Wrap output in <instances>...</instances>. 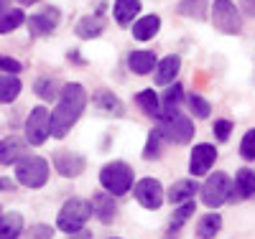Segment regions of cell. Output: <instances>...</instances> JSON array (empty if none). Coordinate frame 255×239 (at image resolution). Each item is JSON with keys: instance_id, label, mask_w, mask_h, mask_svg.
Masks as SVG:
<instances>
[{"instance_id": "7", "label": "cell", "mask_w": 255, "mask_h": 239, "mask_svg": "<svg viewBox=\"0 0 255 239\" xmlns=\"http://www.w3.org/2000/svg\"><path fill=\"white\" fill-rule=\"evenodd\" d=\"M202 191V201L209 206V209H220L222 204H227L232 199V183H230V176L222 170L217 173H209L207 183L199 188Z\"/></svg>"}, {"instance_id": "9", "label": "cell", "mask_w": 255, "mask_h": 239, "mask_svg": "<svg viewBox=\"0 0 255 239\" xmlns=\"http://www.w3.org/2000/svg\"><path fill=\"white\" fill-rule=\"evenodd\" d=\"M133 193H135V201H138L143 209H148V211L161 209V206H163V201H166L163 186H161L156 178H151V176H148V178H140V181L135 183Z\"/></svg>"}, {"instance_id": "29", "label": "cell", "mask_w": 255, "mask_h": 239, "mask_svg": "<svg viewBox=\"0 0 255 239\" xmlns=\"http://www.w3.org/2000/svg\"><path fill=\"white\" fill-rule=\"evenodd\" d=\"M23 23H26V15L20 8H8L0 13V33H10V31L20 28Z\"/></svg>"}, {"instance_id": "34", "label": "cell", "mask_w": 255, "mask_h": 239, "mask_svg": "<svg viewBox=\"0 0 255 239\" xmlns=\"http://www.w3.org/2000/svg\"><path fill=\"white\" fill-rule=\"evenodd\" d=\"M240 156L248 160H255V127L245 133V138L240 143Z\"/></svg>"}, {"instance_id": "19", "label": "cell", "mask_w": 255, "mask_h": 239, "mask_svg": "<svg viewBox=\"0 0 255 239\" xmlns=\"http://www.w3.org/2000/svg\"><path fill=\"white\" fill-rule=\"evenodd\" d=\"M232 196H240V199H253L255 196V173L250 168L238 170L235 186H232Z\"/></svg>"}, {"instance_id": "3", "label": "cell", "mask_w": 255, "mask_h": 239, "mask_svg": "<svg viewBox=\"0 0 255 239\" xmlns=\"http://www.w3.org/2000/svg\"><path fill=\"white\" fill-rule=\"evenodd\" d=\"M156 130L163 135L166 143H174V145H186L194 138V122H191L184 112H171V115L158 117Z\"/></svg>"}, {"instance_id": "32", "label": "cell", "mask_w": 255, "mask_h": 239, "mask_svg": "<svg viewBox=\"0 0 255 239\" xmlns=\"http://www.w3.org/2000/svg\"><path fill=\"white\" fill-rule=\"evenodd\" d=\"M194 209H197V204L194 201H186V204H179V209L174 211V216H171V224H168V232H179L184 224H186V219L191 214H194Z\"/></svg>"}, {"instance_id": "8", "label": "cell", "mask_w": 255, "mask_h": 239, "mask_svg": "<svg viewBox=\"0 0 255 239\" xmlns=\"http://www.w3.org/2000/svg\"><path fill=\"white\" fill-rule=\"evenodd\" d=\"M49 135H51V112L44 104H38L31 110V115L26 120V143L38 148V145L46 143Z\"/></svg>"}, {"instance_id": "31", "label": "cell", "mask_w": 255, "mask_h": 239, "mask_svg": "<svg viewBox=\"0 0 255 239\" xmlns=\"http://www.w3.org/2000/svg\"><path fill=\"white\" fill-rule=\"evenodd\" d=\"M184 102L189 104V110H191V115L194 117H209L212 115V107H209V102L202 97V94H194V92H189V94H184Z\"/></svg>"}, {"instance_id": "44", "label": "cell", "mask_w": 255, "mask_h": 239, "mask_svg": "<svg viewBox=\"0 0 255 239\" xmlns=\"http://www.w3.org/2000/svg\"><path fill=\"white\" fill-rule=\"evenodd\" d=\"M113 239H120V237H113Z\"/></svg>"}, {"instance_id": "27", "label": "cell", "mask_w": 255, "mask_h": 239, "mask_svg": "<svg viewBox=\"0 0 255 239\" xmlns=\"http://www.w3.org/2000/svg\"><path fill=\"white\" fill-rule=\"evenodd\" d=\"M207 5H209V0H181V3L176 5V10H179V15H184V18L204 20V18H207Z\"/></svg>"}, {"instance_id": "22", "label": "cell", "mask_w": 255, "mask_h": 239, "mask_svg": "<svg viewBox=\"0 0 255 239\" xmlns=\"http://www.w3.org/2000/svg\"><path fill=\"white\" fill-rule=\"evenodd\" d=\"M222 229V216L217 211L204 214L202 219L197 222V239H215Z\"/></svg>"}, {"instance_id": "4", "label": "cell", "mask_w": 255, "mask_h": 239, "mask_svg": "<svg viewBox=\"0 0 255 239\" xmlns=\"http://www.w3.org/2000/svg\"><path fill=\"white\" fill-rule=\"evenodd\" d=\"M92 214V206L84 201V199H69L59 209V216H56V229H61L64 234H77L84 229Z\"/></svg>"}, {"instance_id": "5", "label": "cell", "mask_w": 255, "mask_h": 239, "mask_svg": "<svg viewBox=\"0 0 255 239\" xmlns=\"http://www.w3.org/2000/svg\"><path fill=\"white\" fill-rule=\"evenodd\" d=\"M15 178L26 188H41L49 181V163L41 156H26L15 163Z\"/></svg>"}, {"instance_id": "26", "label": "cell", "mask_w": 255, "mask_h": 239, "mask_svg": "<svg viewBox=\"0 0 255 239\" xmlns=\"http://www.w3.org/2000/svg\"><path fill=\"white\" fill-rule=\"evenodd\" d=\"M20 89H23V84L15 74H0V102L3 104H10L20 94Z\"/></svg>"}, {"instance_id": "1", "label": "cell", "mask_w": 255, "mask_h": 239, "mask_svg": "<svg viewBox=\"0 0 255 239\" xmlns=\"http://www.w3.org/2000/svg\"><path fill=\"white\" fill-rule=\"evenodd\" d=\"M84 107H87V92H84V86L77 84V81L64 84L61 92H59V102L51 112V135L54 138H67V133L82 117Z\"/></svg>"}, {"instance_id": "38", "label": "cell", "mask_w": 255, "mask_h": 239, "mask_svg": "<svg viewBox=\"0 0 255 239\" xmlns=\"http://www.w3.org/2000/svg\"><path fill=\"white\" fill-rule=\"evenodd\" d=\"M13 188H15V183L10 178H0V191H13Z\"/></svg>"}, {"instance_id": "23", "label": "cell", "mask_w": 255, "mask_h": 239, "mask_svg": "<svg viewBox=\"0 0 255 239\" xmlns=\"http://www.w3.org/2000/svg\"><path fill=\"white\" fill-rule=\"evenodd\" d=\"M74 31L79 38H97L105 31V18L102 15H84L74 26Z\"/></svg>"}, {"instance_id": "16", "label": "cell", "mask_w": 255, "mask_h": 239, "mask_svg": "<svg viewBox=\"0 0 255 239\" xmlns=\"http://www.w3.org/2000/svg\"><path fill=\"white\" fill-rule=\"evenodd\" d=\"M158 31H161V18L156 13H148L133 23V38L138 41H151Z\"/></svg>"}, {"instance_id": "41", "label": "cell", "mask_w": 255, "mask_h": 239, "mask_svg": "<svg viewBox=\"0 0 255 239\" xmlns=\"http://www.w3.org/2000/svg\"><path fill=\"white\" fill-rule=\"evenodd\" d=\"M245 8H248L250 13H255V0H245Z\"/></svg>"}, {"instance_id": "37", "label": "cell", "mask_w": 255, "mask_h": 239, "mask_svg": "<svg viewBox=\"0 0 255 239\" xmlns=\"http://www.w3.org/2000/svg\"><path fill=\"white\" fill-rule=\"evenodd\" d=\"M51 237H54V229L46 224H36L26 232V239H51Z\"/></svg>"}, {"instance_id": "33", "label": "cell", "mask_w": 255, "mask_h": 239, "mask_svg": "<svg viewBox=\"0 0 255 239\" xmlns=\"http://www.w3.org/2000/svg\"><path fill=\"white\" fill-rule=\"evenodd\" d=\"M33 92L38 94V97H44V99H51V97H56V81L49 77H38L36 79V84H33Z\"/></svg>"}, {"instance_id": "15", "label": "cell", "mask_w": 255, "mask_h": 239, "mask_svg": "<svg viewBox=\"0 0 255 239\" xmlns=\"http://www.w3.org/2000/svg\"><path fill=\"white\" fill-rule=\"evenodd\" d=\"M113 15H115V23L120 28H128L140 15V0H115Z\"/></svg>"}, {"instance_id": "11", "label": "cell", "mask_w": 255, "mask_h": 239, "mask_svg": "<svg viewBox=\"0 0 255 239\" xmlns=\"http://www.w3.org/2000/svg\"><path fill=\"white\" fill-rule=\"evenodd\" d=\"M26 148H28L26 138H18V135L3 138V140H0V165H13L20 158H26L28 156Z\"/></svg>"}, {"instance_id": "12", "label": "cell", "mask_w": 255, "mask_h": 239, "mask_svg": "<svg viewBox=\"0 0 255 239\" xmlns=\"http://www.w3.org/2000/svg\"><path fill=\"white\" fill-rule=\"evenodd\" d=\"M54 165H56V170L61 173L64 178H77V176H82V170L87 168V160H84L79 153H56L54 156Z\"/></svg>"}, {"instance_id": "6", "label": "cell", "mask_w": 255, "mask_h": 239, "mask_svg": "<svg viewBox=\"0 0 255 239\" xmlns=\"http://www.w3.org/2000/svg\"><path fill=\"white\" fill-rule=\"evenodd\" d=\"M209 18H212V23H215V28L222 31V33L235 36V33L243 31V15H240L238 5L232 3V0H215Z\"/></svg>"}, {"instance_id": "18", "label": "cell", "mask_w": 255, "mask_h": 239, "mask_svg": "<svg viewBox=\"0 0 255 239\" xmlns=\"http://www.w3.org/2000/svg\"><path fill=\"white\" fill-rule=\"evenodd\" d=\"M156 54L153 51H133L128 56V69L133 74H148V72H156Z\"/></svg>"}, {"instance_id": "40", "label": "cell", "mask_w": 255, "mask_h": 239, "mask_svg": "<svg viewBox=\"0 0 255 239\" xmlns=\"http://www.w3.org/2000/svg\"><path fill=\"white\" fill-rule=\"evenodd\" d=\"M8 8H10V0H0V13L8 10Z\"/></svg>"}, {"instance_id": "28", "label": "cell", "mask_w": 255, "mask_h": 239, "mask_svg": "<svg viewBox=\"0 0 255 239\" xmlns=\"http://www.w3.org/2000/svg\"><path fill=\"white\" fill-rule=\"evenodd\" d=\"M179 102H184V89L181 84H171V89H168L161 99V117L163 115H171V112H179Z\"/></svg>"}, {"instance_id": "25", "label": "cell", "mask_w": 255, "mask_h": 239, "mask_svg": "<svg viewBox=\"0 0 255 239\" xmlns=\"http://www.w3.org/2000/svg\"><path fill=\"white\" fill-rule=\"evenodd\" d=\"M135 102H138V107L148 115V117H161V97L153 92V89H143V92H138L135 94Z\"/></svg>"}, {"instance_id": "30", "label": "cell", "mask_w": 255, "mask_h": 239, "mask_svg": "<svg viewBox=\"0 0 255 239\" xmlns=\"http://www.w3.org/2000/svg\"><path fill=\"white\" fill-rule=\"evenodd\" d=\"M163 145H166L163 135L153 127L151 133H148V143H145V148H143V158H145V160H158L161 153H163Z\"/></svg>"}, {"instance_id": "24", "label": "cell", "mask_w": 255, "mask_h": 239, "mask_svg": "<svg viewBox=\"0 0 255 239\" xmlns=\"http://www.w3.org/2000/svg\"><path fill=\"white\" fill-rule=\"evenodd\" d=\"M95 104L100 107L102 112H108V115H113V117H123V115H125L123 102H120L113 92H108V89H100V92L95 94Z\"/></svg>"}, {"instance_id": "20", "label": "cell", "mask_w": 255, "mask_h": 239, "mask_svg": "<svg viewBox=\"0 0 255 239\" xmlns=\"http://www.w3.org/2000/svg\"><path fill=\"white\" fill-rule=\"evenodd\" d=\"M20 232H23V216L18 211L0 216V239H20Z\"/></svg>"}, {"instance_id": "2", "label": "cell", "mask_w": 255, "mask_h": 239, "mask_svg": "<svg viewBox=\"0 0 255 239\" xmlns=\"http://www.w3.org/2000/svg\"><path fill=\"white\" fill-rule=\"evenodd\" d=\"M133 168L123 163V160H115V163H108L102 170H100V183L102 188L110 193V196H123V193H128L133 188Z\"/></svg>"}, {"instance_id": "43", "label": "cell", "mask_w": 255, "mask_h": 239, "mask_svg": "<svg viewBox=\"0 0 255 239\" xmlns=\"http://www.w3.org/2000/svg\"><path fill=\"white\" fill-rule=\"evenodd\" d=\"M0 216H3V209H0Z\"/></svg>"}, {"instance_id": "36", "label": "cell", "mask_w": 255, "mask_h": 239, "mask_svg": "<svg viewBox=\"0 0 255 239\" xmlns=\"http://www.w3.org/2000/svg\"><path fill=\"white\" fill-rule=\"evenodd\" d=\"M0 72L3 74H20L23 72V64L10 59V56H0Z\"/></svg>"}, {"instance_id": "35", "label": "cell", "mask_w": 255, "mask_h": 239, "mask_svg": "<svg viewBox=\"0 0 255 239\" xmlns=\"http://www.w3.org/2000/svg\"><path fill=\"white\" fill-rule=\"evenodd\" d=\"M232 127H235V125H232L230 120H217V122H215V138H217L220 143H227L230 135H232Z\"/></svg>"}, {"instance_id": "39", "label": "cell", "mask_w": 255, "mask_h": 239, "mask_svg": "<svg viewBox=\"0 0 255 239\" xmlns=\"http://www.w3.org/2000/svg\"><path fill=\"white\" fill-rule=\"evenodd\" d=\"M90 237H92V234H90V229H87V232L82 229V232H77V234H74V239H90Z\"/></svg>"}, {"instance_id": "10", "label": "cell", "mask_w": 255, "mask_h": 239, "mask_svg": "<svg viewBox=\"0 0 255 239\" xmlns=\"http://www.w3.org/2000/svg\"><path fill=\"white\" fill-rule=\"evenodd\" d=\"M217 160V148L209 145V143H199L191 148V156H189V170L191 176H207L209 168L215 165Z\"/></svg>"}, {"instance_id": "14", "label": "cell", "mask_w": 255, "mask_h": 239, "mask_svg": "<svg viewBox=\"0 0 255 239\" xmlns=\"http://www.w3.org/2000/svg\"><path fill=\"white\" fill-rule=\"evenodd\" d=\"M179 69H181V56L168 54L166 59H161V61L156 64V77H153V79H156V84H161V86L174 84V79H176Z\"/></svg>"}, {"instance_id": "13", "label": "cell", "mask_w": 255, "mask_h": 239, "mask_svg": "<svg viewBox=\"0 0 255 239\" xmlns=\"http://www.w3.org/2000/svg\"><path fill=\"white\" fill-rule=\"evenodd\" d=\"M59 23V10L56 8H49V10H41L36 15L28 18V28L33 36H49Z\"/></svg>"}, {"instance_id": "17", "label": "cell", "mask_w": 255, "mask_h": 239, "mask_svg": "<svg viewBox=\"0 0 255 239\" xmlns=\"http://www.w3.org/2000/svg\"><path fill=\"white\" fill-rule=\"evenodd\" d=\"M199 191V183L194 178H181L168 188V201L171 204H186L194 199V193Z\"/></svg>"}, {"instance_id": "21", "label": "cell", "mask_w": 255, "mask_h": 239, "mask_svg": "<svg viewBox=\"0 0 255 239\" xmlns=\"http://www.w3.org/2000/svg\"><path fill=\"white\" fill-rule=\"evenodd\" d=\"M90 206H92V214L97 216L100 222H113L115 214H118L115 199L110 196V193H100V196H95Z\"/></svg>"}, {"instance_id": "42", "label": "cell", "mask_w": 255, "mask_h": 239, "mask_svg": "<svg viewBox=\"0 0 255 239\" xmlns=\"http://www.w3.org/2000/svg\"><path fill=\"white\" fill-rule=\"evenodd\" d=\"M20 5H33V3H38V0H18Z\"/></svg>"}]
</instances>
